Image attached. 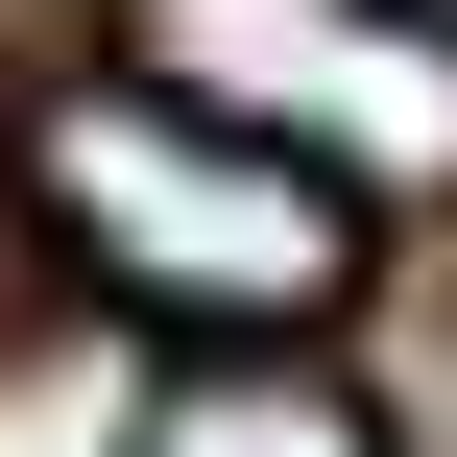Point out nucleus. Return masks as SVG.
I'll list each match as a JSON object with an SVG mask.
<instances>
[{
    "label": "nucleus",
    "instance_id": "nucleus-3",
    "mask_svg": "<svg viewBox=\"0 0 457 457\" xmlns=\"http://www.w3.org/2000/svg\"><path fill=\"white\" fill-rule=\"evenodd\" d=\"M120 457H410V434H386L313 337H193V361L120 410Z\"/></svg>",
    "mask_w": 457,
    "mask_h": 457
},
{
    "label": "nucleus",
    "instance_id": "nucleus-1",
    "mask_svg": "<svg viewBox=\"0 0 457 457\" xmlns=\"http://www.w3.org/2000/svg\"><path fill=\"white\" fill-rule=\"evenodd\" d=\"M0 169H24V217L72 241V289L169 313V337H337V313H361V193L289 169L265 120L169 96V72H72Z\"/></svg>",
    "mask_w": 457,
    "mask_h": 457
},
{
    "label": "nucleus",
    "instance_id": "nucleus-2",
    "mask_svg": "<svg viewBox=\"0 0 457 457\" xmlns=\"http://www.w3.org/2000/svg\"><path fill=\"white\" fill-rule=\"evenodd\" d=\"M120 72L265 120V145L337 169L361 217H386V193H457V24L434 0H120Z\"/></svg>",
    "mask_w": 457,
    "mask_h": 457
}]
</instances>
